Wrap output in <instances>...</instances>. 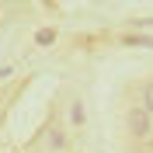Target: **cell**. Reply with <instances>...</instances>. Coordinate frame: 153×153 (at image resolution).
Returning <instances> with one entry per match:
<instances>
[{"label":"cell","mask_w":153,"mask_h":153,"mask_svg":"<svg viewBox=\"0 0 153 153\" xmlns=\"http://www.w3.org/2000/svg\"><path fill=\"white\" fill-rule=\"evenodd\" d=\"M49 143L56 146V150H63V146H66V136H63V132H56V129H52V132H49Z\"/></svg>","instance_id":"cell-4"},{"label":"cell","mask_w":153,"mask_h":153,"mask_svg":"<svg viewBox=\"0 0 153 153\" xmlns=\"http://www.w3.org/2000/svg\"><path fill=\"white\" fill-rule=\"evenodd\" d=\"M125 132L132 136V139H150L153 136V115L143 111L139 105L129 108V115H125Z\"/></svg>","instance_id":"cell-1"},{"label":"cell","mask_w":153,"mask_h":153,"mask_svg":"<svg viewBox=\"0 0 153 153\" xmlns=\"http://www.w3.org/2000/svg\"><path fill=\"white\" fill-rule=\"evenodd\" d=\"M84 105H80V101H73V105H70V125H84Z\"/></svg>","instance_id":"cell-3"},{"label":"cell","mask_w":153,"mask_h":153,"mask_svg":"<svg viewBox=\"0 0 153 153\" xmlns=\"http://www.w3.org/2000/svg\"><path fill=\"white\" fill-rule=\"evenodd\" d=\"M0 14H4V0H0Z\"/></svg>","instance_id":"cell-5"},{"label":"cell","mask_w":153,"mask_h":153,"mask_svg":"<svg viewBox=\"0 0 153 153\" xmlns=\"http://www.w3.org/2000/svg\"><path fill=\"white\" fill-rule=\"evenodd\" d=\"M139 108L153 115V80H146V84L139 87Z\"/></svg>","instance_id":"cell-2"}]
</instances>
